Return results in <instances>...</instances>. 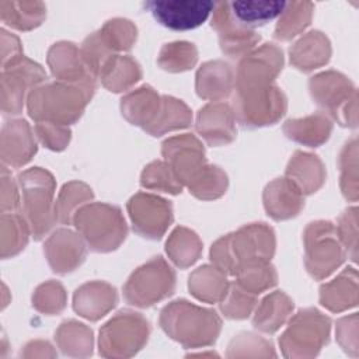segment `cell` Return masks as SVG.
Here are the masks:
<instances>
[{
	"mask_svg": "<svg viewBox=\"0 0 359 359\" xmlns=\"http://www.w3.org/2000/svg\"><path fill=\"white\" fill-rule=\"evenodd\" d=\"M174 283L172 269L161 258H154L130 276L123 292L130 304L146 307L171 294Z\"/></svg>",
	"mask_w": 359,
	"mask_h": 359,
	"instance_id": "cell-7",
	"label": "cell"
},
{
	"mask_svg": "<svg viewBox=\"0 0 359 359\" xmlns=\"http://www.w3.org/2000/svg\"><path fill=\"white\" fill-rule=\"evenodd\" d=\"M339 236L348 250L352 252V259L356 257V209H349L341 217Z\"/></svg>",
	"mask_w": 359,
	"mask_h": 359,
	"instance_id": "cell-47",
	"label": "cell"
},
{
	"mask_svg": "<svg viewBox=\"0 0 359 359\" xmlns=\"http://www.w3.org/2000/svg\"><path fill=\"white\" fill-rule=\"evenodd\" d=\"M163 154L181 184L192 185L208 168L201 143L191 135L171 137L163 144Z\"/></svg>",
	"mask_w": 359,
	"mask_h": 359,
	"instance_id": "cell-11",
	"label": "cell"
},
{
	"mask_svg": "<svg viewBox=\"0 0 359 359\" xmlns=\"http://www.w3.org/2000/svg\"><path fill=\"white\" fill-rule=\"evenodd\" d=\"M142 185L146 188L161 189L170 194L181 192V182L177 180L171 167L161 161L151 163L146 167L142 175Z\"/></svg>",
	"mask_w": 359,
	"mask_h": 359,
	"instance_id": "cell-39",
	"label": "cell"
},
{
	"mask_svg": "<svg viewBox=\"0 0 359 359\" xmlns=\"http://www.w3.org/2000/svg\"><path fill=\"white\" fill-rule=\"evenodd\" d=\"M105 46L112 50L130 49L136 41L137 29L132 21L125 18H114L104 24L98 31Z\"/></svg>",
	"mask_w": 359,
	"mask_h": 359,
	"instance_id": "cell-36",
	"label": "cell"
},
{
	"mask_svg": "<svg viewBox=\"0 0 359 359\" xmlns=\"http://www.w3.org/2000/svg\"><path fill=\"white\" fill-rule=\"evenodd\" d=\"M46 257L55 272L73 271L84 258V245L79 236L69 230L56 231L45 245Z\"/></svg>",
	"mask_w": 359,
	"mask_h": 359,
	"instance_id": "cell-17",
	"label": "cell"
},
{
	"mask_svg": "<svg viewBox=\"0 0 359 359\" xmlns=\"http://www.w3.org/2000/svg\"><path fill=\"white\" fill-rule=\"evenodd\" d=\"M144 7L161 25L175 31H187L203 24L213 11L215 3L205 0H153L144 3Z\"/></svg>",
	"mask_w": 359,
	"mask_h": 359,
	"instance_id": "cell-10",
	"label": "cell"
},
{
	"mask_svg": "<svg viewBox=\"0 0 359 359\" xmlns=\"http://www.w3.org/2000/svg\"><path fill=\"white\" fill-rule=\"evenodd\" d=\"M275 238L269 227L251 224L236 234L220 238L212 247V259L220 271L237 273V271L254 261H266L273 254Z\"/></svg>",
	"mask_w": 359,
	"mask_h": 359,
	"instance_id": "cell-2",
	"label": "cell"
},
{
	"mask_svg": "<svg viewBox=\"0 0 359 359\" xmlns=\"http://www.w3.org/2000/svg\"><path fill=\"white\" fill-rule=\"evenodd\" d=\"M163 98H160L150 87H142L122 100V114L135 125L149 130L156 122L161 109Z\"/></svg>",
	"mask_w": 359,
	"mask_h": 359,
	"instance_id": "cell-20",
	"label": "cell"
},
{
	"mask_svg": "<svg viewBox=\"0 0 359 359\" xmlns=\"http://www.w3.org/2000/svg\"><path fill=\"white\" fill-rule=\"evenodd\" d=\"M163 327L177 338L189 341L215 339L220 321L217 316L188 302H174L161 313Z\"/></svg>",
	"mask_w": 359,
	"mask_h": 359,
	"instance_id": "cell-4",
	"label": "cell"
},
{
	"mask_svg": "<svg viewBox=\"0 0 359 359\" xmlns=\"http://www.w3.org/2000/svg\"><path fill=\"white\" fill-rule=\"evenodd\" d=\"M45 79L43 70L25 57L11 62L10 70L3 73V109L6 112L18 114L22 107L25 88Z\"/></svg>",
	"mask_w": 359,
	"mask_h": 359,
	"instance_id": "cell-15",
	"label": "cell"
},
{
	"mask_svg": "<svg viewBox=\"0 0 359 359\" xmlns=\"http://www.w3.org/2000/svg\"><path fill=\"white\" fill-rule=\"evenodd\" d=\"M17 206V192L11 178L3 172V209H14Z\"/></svg>",
	"mask_w": 359,
	"mask_h": 359,
	"instance_id": "cell-48",
	"label": "cell"
},
{
	"mask_svg": "<svg viewBox=\"0 0 359 359\" xmlns=\"http://www.w3.org/2000/svg\"><path fill=\"white\" fill-rule=\"evenodd\" d=\"M285 133L303 144L318 146L324 143L331 133V123L323 115H311L303 119L287 121Z\"/></svg>",
	"mask_w": 359,
	"mask_h": 359,
	"instance_id": "cell-29",
	"label": "cell"
},
{
	"mask_svg": "<svg viewBox=\"0 0 359 359\" xmlns=\"http://www.w3.org/2000/svg\"><path fill=\"white\" fill-rule=\"evenodd\" d=\"M139 65L128 56H112L101 70L104 86L111 91H122L140 79Z\"/></svg>",
	"mask_w": 359,
	"mask_h": 359,
	"instance_id": "cell-30",
	"label": "cell"
},
{
	"mask_svg": "<svg viewBox=\"0 0 359 359\" xmlns=\"http://www.w3.org/2000/svg\"><path fill=\"white\" fill-rule=\"evenodd\" d=\"M286 1L279 0H254V1H231L229 3L231 15L243 27L252 29L280 15L286 7Z\"/></svg>",
	"mask_w": 359,
	"mask_h": 359,
	"instance_id": "cell-23",
	"label": "cell"
},
{
	"mask_svg": "<svg viewBox=\"0 0 359 359\" xmlns=\"http://www.w3.org/2000/svg\"><path fill=\"white\" fill-rule=\"evenodd\" d=\"M94 91V81L48 84L35 88L28 98L29 115L50 123H72L83 112Z\"/></svg>",
	"mask_w": 359,
	"mask_h": 359,
	"instance_id": "cell-1",
	"label": "cell"
},
{
	"mask_svg": "<svg viewBox=\"0 0 359 359\" xmlns=\"http://www.w3.org/2000/svg\"><path fill=\"white\" fill-rule=\"evenodd\" d=\"M310 90L316 102L342 125H356V91L345 76L337 72L317 74L310 81Z\"/></svg>",
	"mask_w": 359,
	"mask_h": 359,
	"instance_id": "cell-5",
	"label": "cell"
},
{
	"mask_svg": "<svg viewBox=\"0 0 359 359\" xmlns=\"http://www.w3.org/2000/svg\"><path fill=\"white\" fill-rule=\"evenodd\" d=\"M252 306H254V299L244 289L234 286L231 290H229V296L223 302L222 309L229 317L240 318V317L248 316Z\"/></svg>",
	"mask_w": 359,
	"mask_h": 359,
	"instance_id": "cell-45",
	"label": "cell"
},
{
	"mask_svg": "<svg viewBox=\"0 0 359 359\" xmlns=\"http://www.w3.org/2000/svg\"><path fill=\"white\" fill-rule=\"evenodd\" d=\"M331 46L328 38L320 31H310L290 49V60L300 70H311L328 62Z\"/></svg>",
	"mask_w": 359,
	"mask_h": 359,
	"instance_id": "cell-21",
	"label": "cell"
},
{
	"mask_svg": "<svg viewBox=\"0 0 359 359\" xmlns=\"http://www.w3.org/2000/svg\"><path fill=\"white\" fill-rule=\"evenodd\" d=\"M212 13V27L217 31L220 46L227 55L240 56L241 53L250 50L259 41V35H257L252 29L243 27L234 20L229 1L215 3Z\"/></svg>",
	"mask_w": 359,
	"mask_h": 359,
	"instance_id": "cell-14",
	"label": "cell"
},
{
	"mask_svg": "<svg viewBox=\"0 0 359 359\" xmlns=\"http://www.w3.org/2000/svg\"><path fill=\"white\" fill-rule=\"evenodd\" d=\"M196 62V48L189 42H172L163 46L158 65L170 72H182Z\"/></svg>",
	"mask_w": 359,
	"mask_h": 359,
	"instance_id": "cell-38",
	"label": "cell"
},
{
	"mask_svg": "<svg viewBox=\"0 0 359 359\" xmlns=\"http://www.w3.org/2000/svg\"><path fill=\"white\" fill-rule=\"evenodd\" d=\"M306 265L309 272L321 279L330 275L342 261L344 251L335 229L328 222H316L306 229Z\"/></svg>",
	"mask_w": 359,
	"mask_h": 359,
	"instance_id": "cell-8",
	"label": "cell"
},
{
	"mask_svg": "<svg viewBox=\"0 0 359 359\" xmlns=\"http://www.w3.org/2000/svg\"><path fill=\"white\" fill-rule=\"evenodd\" d=\"M35 142L24 121L8 122L3 129V160L11 165L27 163L35 153Z\"/></svg>",
	"mask_w": 359,
	"mask_h": 359,
	"instance_id": "cell-22",
	"label": "cell"
},
{
	"mask_svg": "<svg viewBox=\"0 0 359 359\" xmlns=\"http://www.w3.org/2000/svg\"><path fill=\"white\" fill-rule=\"evenodd\" d=\"M1 230H3V238H1V245H3V257L14 255L17 254L21 248H24L28 237V230L27 224L24 220L18 216L14 215H3L1 217Z\"/></svg>",
	"mask_w": 359,
	"mask_h": 359,
	"instance_id": "cell-40",
	"label": "cell"
},
{
	"mask_svg": "<svg viewBox=\"0 0 359 359\" xmlns=\"http://www.w3.org/2000/svg\"><path fill=\"white\" fill-rule=\"evenodd\" d=\"M25 213L35 238H41L52 226V195L55 182L49 172L32 168L20 175Z\"/></svg>",
	"mask_w": 359,
	"mask_h": 359,
	"instance_id": "cell-6",
	"label": "cell"
},
{
	"mask_svg": "<svg viewBox=\"0 0 359 359\" xmlns=\"http://www.w3.org/2000/svg\"><path fill=\"white\" fill-rule=\"evenodd\" d=\"M233 76L227 63L215 60L205 63L196 76L198 94L203 98H223L231 90Z\"/></svg>",
	"mask_w": 359,
	"mask_h": 359,
	"instance_id": "cell-25",
	"label": "cell"
},
{
	"mask_svg": "<svg viewBox=\"0 0 359 359\" xmlns=\"http://www.w3.org/2000/svg\"><path fill=\"white\" fill-rule=\"evenodd\" d=\"M286 109V98L275 86L237 90L236 111L247 126H261L278 121Z\"/></svg>",
	"mask_w": 359,
	"mask_h": 359,
	"instance_id": "cell-9",
	"label": "cell"
},
{
	"mask_svg": "<svg viewBox=\"0 0 359 359\" xmlns=\"http://www.w3.org/2000/svg\"><path fill=\"white\" fill-rule=\"evenodd\" d=\"M287 175L302 192L311 194L317 191L324 181V168L321 161L313 156L297 151L289 163Z\"/></svg>",
	"mask_w": 359,
	"mask_h": 359,
	"instance_id": "cell-27",
	"label": "cell"
},
{
	"mask_svg": "<svg viewBox=\"0 0 359 359\" xmlns=\"http://www.w3.org/2000/svg\"><path fill=\"white\" fill-rule=\"evenodd\" d=\"M65 290L56 282H48L38 287L34 296V304L38 310L45 313L60 311L65 306Z\"/></svg>",
	"mask_w": 359,
	"mask_h": 359,
	"instance_id": "cell-44",
	"label": "cell"
},
{
	"mask_svg": "<svg viewBox=\"0 0 359 359\" xmlns=\"http://www.w3.org/2000/svg\"><path fill=\"white\" fill-rule=\"evenodd\" d=\"M293 304L289 300L287 296H285L280 292L269 294L259 306L257 316H255V324L257 327H261L262 330H275L279 324L286 318L289 311L292 310Z\"/></svg>",
	"mask_w": 359,
	"mask_h": 359,
	"instance_id": "cell-35",
	"label": "cell"
},
{
	"mask_svg": "<svg viewBox=\"0 0 359 359\" xmlns=\"http://www.w3.org/2000/svg\"><path fill=\"white\" fill-rule=\"evenodd\" d=\"M238 283L247 292H261L276 282V273L266 261H254L237 271Z\"/></svg>",
	"mask_w": 359,
	"mask_h": 359,
	"instance_id": "cell-37",
	"label": "cell"
},
{
	"mask_svg": "<svg viewBox=\"0 0 359 359\" xmlns=\"http://www.w3.org/2000/svg\"><path fill=\"white\" fill-rule=\"evenodd\" d=\"M198 132L209 144L217 146L229 143L236 136L231 109L224 104H209L198 114Z\"/></svg>",
	"mask_w": 359,
	"mask_h": 359,
	"instance_id": "cell-16",
	"label": "cell"
},
{
	"mask_svg": "<svg viewBox=\"0 0 359 359\" xmlns=\"http://www.w3.org/2000/svg\"><path fill=\"white\" fill-rule=\"evenodd\" d=\"M342 178L341 187L346 198L355 201L358 195V180H356V142L352 140L344 149L341 154Z\"/></svg>",
	"mask_w": 359,
	"mask_h": 359,
	"instance_id": "cell-43",
	"label": "cell"
},
{
	"mask_svg": "<svg viewBox=\"0 0 359 359\" xmlns=\"http://www.w3.org/2000/svg\"><path fill=\"white\" fill-rule=\"evenodd\" d=\"M128 209L135 230L149 238H160L172 220L171 205L153 195H135Z\"/></svg>",
	"mask_w": 359,
	"mask_h": 359,
	"instance_id": "cell-13",
	"label": "cell"
},
{
	"mask_svg": "<svg viewBox=\"0 0 359 359\" xmlns=\"http://www.w3.org/2000/svg\"><path fill=\"white\" fill-rule=\"evenodd\" d=\"M36 135L39 136V139L45 146L53 150L63 149L67 144L70 137L69 129L50 122H42L36 125Z\"/></svg>",
	"mask_w": 359,
	"mask_h": 359,
	"instance_id": "cell-46",
	"label": "cell"
},
{
	"mask_svg": "<svg viewBox=\"0 0 359 359\" xmlns=\"http://www.w3.org/2000/svg\"><path fill=\"white\" fill-rule=\"evenodd\" d=\"M314 4L310 1H290L286 4L283 13L275 28V38L287 41L300 34L311 21Z\"/></svg>",
	"mask_w": 359,
	"mask_h": 359,
	"instance_id": "cell-31",
	"label": "cell"
},
{
	"mask_svg": "<svg viewBox=\"0 0 359 359\" xmlns=\"http://www.w3.org/2000/svg\"><path fill=\"white\" fill-rule=\"evenodd\" d=\"M189 289L198 299L215 302L227 294V282L220 269L203 266L191 275Z\"/></svg>",
	"mask_w": 359,
	"mask_h": 359,
	"instance_id": "cell-32",
	"label": "cell"
},
{
	"mask_svg": "<svg viewBox=\"0 0 359 359\" xmlns=\"http://www.w3.org/2000/svg\"><path fill=\"white\" fill-rule=\"evenodd\" d=\"M0 14L7 25L28 31L45 20L46 6L42 1H1Z\"/></svg>",
	"mask_w": 359,
	"mask_h": 359,
	"instance_id": "cell-28",
	"label": "cell"
},
{
	"mask_svg": "<svg viewBox=\"0 0 359 359\" xmlns=\"http://www.w3.org/2000/svg\"><path fill=\"white\" fill-rule=\"evenodd\" d=\"M74 223L95 251H111L126 236V224L121 210L104 203H93L81 208L74 216Z\"/></svg>",
	"mask_w": 359,
	"mask_h": 359,
	"instance_id": "cell-3",
	"label": "cell"
},
{
	"mask_svg": "<svg viewBox=\"0 0 359 359\" xmlns=\"http://www.w3.org/2000/svg\"><path fill=\"white\" fill-rule=\"evenodd\" d=\"M282 50L272 43L261 46L254 53L245 56L237 73V90L271 86V81L282 69Z\"/></svg>",
	"mask_w": 359,
	"mask_h": 359,
	"instance_id": "cell-12",
	"label": "cell"
},
{
	"mask_svg": "<svg viewBox=\"0 0 359 359\" xmlns=\"http://www.w3.org/2000/svg\"><path fill=\"white\" fill-rule=\"evenodd\" d=\"M226 185V174L217 167H208L203 174L192 185H189V189L198 198L213 199L224 192Z\"/></svg>",
	"mask_w": 359,
	"mask_h": 359,
	"instance_id": "cell-41",
	"label": "cell"
},
{
	"mask_svg": "<svg viewBox=\"0 0 359 359\" xmlns=\"http://www.w3.org/2000/svg\"><path fill=\"white\" fill-rule=\"evenodd\" d=\"M116 302L114 287L107 283L93 282L81 286L74 296V309L88 317L98 318L107 313Z\"/></svg>",
	"mask_w": 359,
	"mask_h": 359,
	"instance_id": "cell-24",
	"label": "cell"
},
{
	"mask_svg": "<svg viewBox=\"0 0 359 359\" xmlns=\"http://www.w3.org/2000/svg\"><path fill=\"white\" fill-rule=\"evenodd\" d=\"M48 62L52 73L62 80L76 83L93 80L81 59V53L70 42L55 43L49 50Z\"/></svg>",
	"mask_w": 359,
	"mask_h": 359,
	"instance_id": "cell-19",
	"label": "cell"
},
{
	"mask_svg": "<svg viewBox=\"0 0 359 359\" xmlns=\"http://www.w3.org/2000/svg\"><path fill=\"white\" fill-rule=\"evenodd\" d=\"M189 123H191V111L187 108V105L171 97H163L158 116L147 132L154 136H158L172 129L185 128Z\"/></svg>",
	"mask_w": 359,
	"mask_h": 359,
	"instance_id": "cell-34",
	"label": "cell"
},
{
	"mask_svg": "<svg viewBox=\"0 0 359 359\" xmlns=\"http://www.w3.org/2000/svg\"><path fill=\"white\" fill-rule=\"evenodd\" d=\"M358 302L356 272L353 268L344 271L335 280L321 287V303L332 311L355 306Z\"/></svg>",
	"mask_w": 359,
	"mask_h": 359,
	"instance_id": "cell-26",
	"label": "cell"
},
{
	"mask_svg": "<svg viewBox=\"0 0 359 359\" xmlns=\"http://www.w3.org/2000/svg\"><path fill=\"white\" fill-rule=\"evenodd\" d=\"M264 201L268 215L276 220L296 216L303 206L302 191L290 180L271 182L265 189Z\"/></svg>",
	"mask_w": 359,
	"mask_h": 359,
	"instance_id": "cell-18",
	"label": "cell"
},
{
	"mask_svg": "<svg viewBox=\"0 0 359 359\" xmlns=\"http://www.w3.org/2000/svg\"><path fill=\"white\" fill-rule=\"evenodd\" d=\"M202 250V244L195 233L188 229H177L167 241V252L170 258L180 266H188L196 261Z\"/></svg>",
	"mask_w": 359,
	"mask_h": 359,
	"instance_id": "cell-33",
	"label": "cell"
},
{
	"mask_svg": "<svg viewBox=\"0 0 359 359\" xmlns=\"http://www.w3.org/2000/svg\"><path fill=\"white\" fill-rule=\"evenodd\" d=\"M91 196H93L91 189L88 187H86L84 184L70 182V184L65 185V188L59 196V202L56 205V215H57L59 220L69 222L74 208L77 205H80L81 202L90 199Z\"/></svg>",
	"mask_w": 359,
	"mask_h": 359,
	"instance_id": "cell-42",
	"label": "cell"
}]
</instances>
